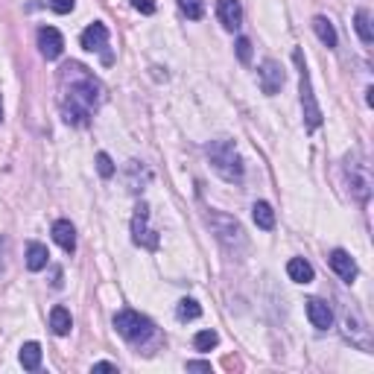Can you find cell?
<instances>
[{
	"instance_id": "1",
	"label": "cell",
	"mask_w": 374,
	"mask_h": 374,
	"mask_svg": "<svg viewBox=\"0 0 374 374\" xmlns=\"http://www.w3.org/2000/svg\"><path fill=\"white\" fill-rule=\"evenodd\" d=\"M59 82H71V88L62 85V91H64L62 114H64V120H68L71 126H85L91 112L103 103V85L97 82L82 64H64Z\"/></svg>"
},
{
	"instance_id": "2",
	"label": "cell",
	"mask_w": 374,
	"mask_h": 374,
	"mask_svg": "<svg viewBox=\"0 0 374 374\" xmlns=\"http://www.w3.org/2000/svg\"><path fill=\"white\" fill-rule=\"evenodd\" d=\"M208 155H211L214 170L223 175L225 182H240V179H243V158H240V152H237V147L231 144V140H225V138L214 140V144L208 147Z\"/></svg>"
},
{
	"instance_id": "3",
	"label": "cell",
	"mask_w": 374,
	"mask_h": 374,
	"mask_svg": "<svg viewBox=\"0 0 374 374\" xmlns=\"http://www.w3.org/2000/svg\"><path fill=\"white\" fill-rule=\"evenodd\" d=\"M295 64H299V88H301V108H304V123L307 129H319L322 126V108L316 103V94H313V85H310V73L301 64V50L292 53Z\"/></svg>"
},
{
	"instance_id": "4",
	"label": "cell",
	"mask_w": 374,
	"mask_h": 374,
	"mask_svg": "<svg viewBox=\"0 0 374 374\" xmlns=\"http://www.w3.org/2000/svg\"><path fill=\"white\" fill-rule=\"evenodd\" d=\"M114 327H117L120 336L129 339V342H144V339H149L152 331H155V325H152L147 316L135 313V310H120L114 316Z\"/></svg>"
},
{
	"instance_id": "5",
	"label": "cell",
	"mask_w": 374,
	"mask_h": 374,
	"mask_svg": "<svg viewBox=\"0 0 374 374\" xmlns=\"http://www.w3.org/2000/svg\"><path fill=\"white\" fill-rule=\"evenodd\" d=\"M147 223H149V208L140 205L138 214H135V219H132V234H135V243H138V246L155 249V246H158V237H155V231H152Z\"/></svg>"
},
{
	"instance_id": "6",
	"label": "cell",
	"mask_w": 374,
	"mask_h": 374,
	"mask_svg": "<svg viewBox=\"0 0 374 374\" xmlns=\"http://www.w3.org/2000/svg\"><path fill=\"white\" fill-rule=\"evenodd\" d=\"M38 47L44 59H59L64 50V38L56 27H41L38 29Z\"/></svg>"
},
{
	"instance_id": "7",
	"label": "cell",
	"mask_w": 374,
	"mask_h": 374,
	"mask_svg": "<svg viewBox=\"0 0 374 374\" xmlns=\"http://www.w3.org/2000/svg\"><path fill=\"white\" fill-rule=\"evenodd\" d=\"M281 85H284V68L275 59H266L260 64V88H263V94L281 91Z\"/></svg>"
},
{
	"instance_id": "8",
	"label": "cell",
	"mask_w": 374,
	"mask_h": 374,
	"mask_svg": "<svg viewBox=\"0 0 374 374\" xmlns=\"http://www.w3.org/2000/svg\"><path fill=\"white\" fill-rule=\"evenodd\" d=\"M307 319H310V325L319 327V331H327L334 325V310L322 299H307Z\"/></svg>"
},
{
	"instance_id": "9",
	"label": "cell",
	"mask_w": 374,
	"mask_h": 374,
	"mask_svg": "<svg viewBox=\"0 0 374 374\" xmlns=\"http://www.w3.org/2000/svg\"><path fill=\"white\" fill-rule=\"evenodd\" d=\"M216 15L223 21V27L231 32L240 29V24H243V6H240V0H219Z\"/></svg>"
},
{
	"instance_id": "10",
	"label": "cell",
	"mask_w": 374,
	"mask_h": 374,
	"mask_svg": "<svg viewBox=\"0 0 374 374\" xmlns=\"http://www.w3.org/2000/svg\"><path fill=\"white\" fill-rule=\"evenodd\" d=\"M327 260H331V269L339 275V278H342V281H354L357 278V263H354V258H351L348 255V251H342V249H334L331 251V258H327Z\"/></svg>"
},
{
	"instance_id": "11",
	"label": "cell",
	"mask_w": 374,
	"mask_h": 374,
	"mask_svg": "<svg viewBox=\"0 0 374 374\" xmlns=\"http://www.w3.org/2000/svg\"><path fill=\"white\" fill-rule=\"evenodd\" d=\"M82 47L88 50V53H100V50H105L108 47V29H105V24H91L85 32H82Z\"/></svg>"
},
{
	"instance_id": "12",
	"label": "cell",
	"mask_w": 374,
	"mask_h": 374,
	"mask_svg": "<svg viewBox=\"0 0 374 374\" xmlns=\"http://www.w3.org/2000/svg\"><path fill=\"white\" fill-rule=\"evenodd\" d=\"M53 240H56L64 251L76 249V231H73V225L68 223V219H59V223L53 225Z\"/></svg>"
},
{
	"instance_id": "13",
	"label": "cell",
	"mask_w": 374,
	"mask_h": 374,
	"mask_svg": "<svg viewBox=\"0 0 374 374\" xmlns=\"http://www.w3.org/2000/svg\"><path fill=\"white\" fill-rule=\"evenodd\" d=\"M47 260H50L47 246H41V243H29L27 246V269L29 272H41L44 266H47Z\"/></svg>"
},
{
	"instance_id": "14",
	"label": "cell",
	"mask_w": 374,
	"mask_h": 374,
	"mask_svg": "<svg viewBox=\"0 0 374 374\" xmlns=\"http://www.w3.org/2000/svg\"><path fill=\"white\" fill-rule=\"evenodd\" d=\"M50 327H53V334H56V336H68L71 327H73L71 313L64 310V307H53V310H50Z\"/></svg>"
},
{
	"instance_id": "15",
	"label": "cell",
	"mask_w": 374,
	"mask_h": 374,
	"mask_svg": "<svg viewBox=\"0 0 374 374\" xmlns=\"http://www.w3.org/2000/svg\"><path fill=\"white\" fill-rule=\"evenodd\" d=\"M287 275H290L295 284H310L313 281V266L304 258H292L287 263Z\"/></svg>"
},
{
	"instance_id": "16",
	"label": "cell",
	"mask_w": 374,
	"mask_h": 374,
	"mask_svg": "<svg viewBox=\"0 0 374 374\" xmlns=\"http://www.w3.org/2000/svg\"><path fill=\"white\" fill-rule=\"evenodd\" d=\"M313 29H316V36H319V41H322L325 47H336V29H334V24L325 15L313 18Z\"/></svg>"
},
{
	"instance_id": "17",
	"label": "cell",
	"mask_w": 374,
	"mask_h": 374,
	"mask_svg": "<svg viewBox=\"0 0 374 374\" xmlns=\"http://www.w3.org/2000/svg\"><path fill=\"white\" fill-rule=\"evenodd\" d=\"M21 366L27 371H36L41 366V345L38 342H24L21 345Z\"/></svg>"
},
{
	"instance_id": "18",
	"label": "cell",
	"mask_w": 374,
	"mask_h": 374,
	"mask_svg": "<svg viewBox=\"0 0 374 374\" xmlns=\"http://www.w3.org/2000/svg\"><path fill=\"white\" fill-rule=\"evenodd\" d=\"M251 216H255L258 228H263V231L275 228V211H272L269 202H255V208H251Z\"/></svg>"
},
{
	"instance_id": "19",
	"label": "cell",
	"mask_w": 374,
	"mask_h": 374,
	"mask_svg": "<svg viewBox=\"0 0 374 374\" xmlns=\"http://www.w3.org/2000/svg\"><path fill=\"white\" fill-rule=\"evenodd\" d=\"M354 27H357V36L362 38V44H371V41H374L371 15L366 12V9H357V15H354Z\"/></svg>"
},
{
	"instance_id": "20",
	"label": "cell",
	"mask_w": 374,
	"mask_h": 374,
	"mask_svg": "<svg viewBox=\"0 0 374 374\" xmlns=\"http://www.w3.org/2000/svg\"><path fill=\"white\" fill-rule=\"evenodd\" d=\"M179 9L190 21H199L205 15V0H179Z\"/></svg>"
},
{
	"instance_id": "21",
	"label": "cell",
	"mask_w": 374,
	"mask_h": 374,
	"mask_svg": "<svg viewBox=\"0 0 374 374\" xmlns=\"http://www.w3.org/2000/svg\"><path fill=\"white\" fill-rule=\"evenodd\" d=\"M175 313H179L182 322H184V319H199V316H202V307L196 304L193 299H182L179 307H175Z\"/></svg>"
},
{
	"instance_id": "22",
	"label": "cell",
	"mask_w": 374,
	"mask_h": 374,
	"mask_svg": "<svg viewBox=\"0 0 374 374\" xmlns=\"http://www.w3.org/2000/svg\"><path fill=\"white\" fill-rule=\"evenodd\" d=\"M216 342H219V336L214 331H199V334L193 336L196 351H211V348H216Z\"/></svg>"
},
{
	"instance_id": "23",
	"label": "cell",
	"mask_w": 374,
	"mask_h": 374,
	"mask_svg": "<svg viewBox=\"0 0 374 374\" xmlns=\"http://www.w3.org/2000/svg\"><path fill=\"white\" fill-rule=\"evenodd\" d=\"M97 170H100L103 179H112V175H114V161L108 158L105 152H100V155H97Z\"/></svg>"
},
{
	"instance_id": "24",
	"label": "cell",
	"mask_w": 374,
	"mask_h": 374,
	"mask_svg": "<svg viewBox=\"0 0 374 374\" xmlns=\"http://www.w3.org/2000/svg\"><path fill=\"white\" fill-rule=\"evenodd\" d=\"M237 59L251 62V41L249 38H237Z\"/></svg>"
},
{
	"instance_id": "25",
	"label": "cell",
	"mask_w": 374,
	"mask_h": 374,
	"mask_svg": "<svg viewBox=\"0 0 374 374\" xmlns=\"http://www.w3.org/2000/svg\"><path fill=\"white\" fill-rule=\"evenodd\" d=\"M73 6H76V0H50V9L53 12H59V15L73 12Z\"/></svg>"
},
{
	"instance_id": "26",
	"label": "cell",
	"mask_w": 374,
	"mask_h": 374,
	"mask_svg": "<svg viewBox=\"0 0 374 374\" xmlns=\"http://www.w3.org/2000/svg\"><path fill=\"white\" fill-rule=\"evenodd\" d=\"M135 9L138 12H144V15H152L155 12V0H135Z\"/></svg>"
},
{
	"instance_id": "27",
	"label": "cell",
	"mask_w": 374,
	"mask_h": 374,
	"mask_svg": "<svg viewBox=\"0 0 374 374\" xmlns=\"http://www.w3.org/2000/svg\"><path fill=\"white\" fill-rule=\"evenodd\" d=\"M187 371H211V362L193 360V362H187Z\"/></svg>"
},
{
	"instance_id": "28",
	"label": "cell",
	"mask_w": 374,
	"mask_h": 374,
	"mask_svg": "<svg viewBox=\"0 0 374 374\" xmlns=\"http://www.w3.org/2000/svg\"><path fill=\"white\" fill-rule=\"evenodd\" d=\"M94 371H117L114 362H94Z\"/></svg>"
},
{
	"instance_id": "29",
	"label": "cell",
	"mask_w": 374,
	"mask_h": 374,
	"mask_svg": "<svg viewBox=\"0 0 374 374\" xmlns=\"http://www.w3.org/2000/svg\"><path fill=\"white\" fill-rule=\"evenodd\" d=\"M0 120H3V103H0Z\"/></svg>"
}]
</instances>
